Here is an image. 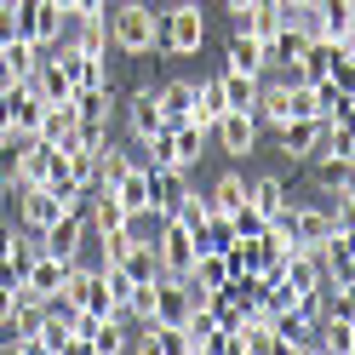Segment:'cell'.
<instances>
[{
	"label": "cell",
	"mask_w": 355,
	"mask_h": 355,
	"mask_svg": "<svg viewBox=\"0 0 355 355\" xmlns=\"http://www.w3.org/2000/svg\"><path fill=\"white\" fill-rule=\"evenodd\" d=\"M235 29L241 35H252V40H263V46H270V40L281 35V0H252L247 12L235 17Z\"/></svg>",
	"instance_id": "cell-14"
},
{
	"label": "cell",
	"mask_w": 355,
	"mask_h": 355,
	"mask_svg": "<svg viewBox=\"0 0 355 355\" xmlns=\"http://www.w3.org/2000/svg\"><path fill=\"white\" fill-rule=\"evenodd\" d=\"M224 6H230V17H241V12H247V6H252V0H224Z\"/></svg>",
	"instance_id": "cell-36"
},
{
	"label": "cell",
	"mask_w": 355,
	"mask_h": 355,
	"mask_svg": "<svg viewBox=\"0 0 355 355\" xmlns=\"http://www.w3.org/2000/svg\"><path fill=\"white\" fill-rule=\"evenodd\" d=\"M207 201H212L218 212H235L241 201H247V178H241V172H224V178L212 184V195H207Z\"/></svg>",
	"instance_id": "cell-28"
},
{
	"label": "cell",
	"mask_w": 355,
	"mask_h": 355,
	"mask_svg": "<svg viewBox=\"0 0 355 355\" xmlns=\"http://www.w3.org/2000/svg\"><path fill=\"white\" fill-rule=\"evenodd\" d=\"M155 103H161V121H166V126L189 121V109H195V80H166V86H155Z\"/></svg>",
	"instance_id": "cell-17"
},
{
	"label": "cell",
	"mask_w": 355,
	"mask_h": 355,
	"mask_svg": "<svg viewBox=\"0 0 355 355\" xmlns=\"http://www.w3.org/2000/svg\"><path fill=\"white\" fill-rule=\"evenodd\" d=\"M69 24H75V35H63V40H75L86 58H109V24L103 17H69Z\"/></svg>",
	"instance_id": "cell-22"
},
{
	"label": "cell",
	"mask_w": 355,
	"mask_h": 355,
	"mask_svg": "<svg viewBox=\"0 0 355 355\" xmlns=\"http://www.w3.org/2000/svg\"><path fill=\"white\" fill-rule=\"evenodd\" d=\"M86 349H92V355H121V349H126V321H121V315L98 321L92 338H86Z\"/></svg>",
	"instance_id": "cell-26"
},
{
	"label": "cell",
	"mask_w": 355,
	"mask_h": 355,
	"mask_svg": "<svg viewBox=\"0 0 355 355\" xmlns=\"http://www.w3.org/2000/svg\"><path fill=\"white\" fill-rule=\"evenodd\" d=\"M0 138H12V103L0 98Z\"/></svg>",
	"instance_id": "cell-35"
},
{
	"label": "cell",
	"mask_w": 355,
	"mask_h": 355,
	"mask_svg": "<svg viewBox=\"0 0 355 355\" xmlns=\"http://www.w3.org/2000/svg\"><path fill=\"white\" fill-rule=\"evenodd\" d=\"M121 270L132 286H149V281H161V252H155V241H132L126 258H121Z\"/></svg>",
	"instance_id": "cell-16"
},
{
	"label": "cell",
	"mask_w": 355,
	"mask_h": 355,
	"mask_svg": "<svg viewBox=\"0 0 355 355\" xmlns=\"http://www.w3.org/2000/svg\"><path fill=\"white\" fill-rule=\"evenodd\" d=\"M263 224H270V218H263L252 201H241V207L230 212V230H235V241H252V235H263Z\"/></svg>",
	"instance_id": "cell-29"
},
{
	"label": "cell",
	"mask_w": 355,
	"mask_h": 355,
	"mask_svg": "<svg viewBox=\"0 0 355 355\" xmlns=\"http://www.w3.org/2000/svg\"><path fill=\"white\" fill-rule=\"evenodd\" d=\"M161 126H166V121H161V103H155V86H138L132 103H126V132H132L138 144H149Z\"/></svg>",
	"instance_id": "cell-11"
},
{
	"label": "cell",
	"mask_w": 355,
	"mask_h": 355,
	"mask_svg": "<svg viewBox=\"0 0 355 355\" xmlns=\"http://www.w3.org/2000/svg\"><path fill=\"white\" fill-rule=\"evenodd\" d=\"M315 184L327 195L338 189V184H349V161H344V155H321V161H315Z\"/></svg>",
	"instance_id": "cell-30"
},
{
	"label": "cell",
	"mask_w": 355,
	"mask_h": 355,
	"mask_svg": "<svg viewBox=\"0 0 355 355\" xmlns=\"http://www.w3.org/2000/svg\"><path fill=\"white\" fill-rule=\"evenodd\" d=\"M247 201H252L263 218H275V212L286 207V184H281V178H258V184H247Z\"/></svg>",
	"instance_id": "cell-27"
},
{
	"label": "cell",
	"mask_w": 355,
	"mask_h": 355,
	"mask_svg": "<svg viewBox=\"0 0 355 355\" xmlns=\"http://www.w3.org/2000/svg\"><path fill=\"white\" fill-rule=\"evenodd\" d=\"M58 212H63V201H58V195H52L46 184H29V189H17V224H24L29 235H40V230H46Z\"/></svg>",
	"instance_id": "cell-9"
},
{
	"label": "cell",
	"mask_w": 355,
	"mask_h": 355,
	"mask_svg": "<svg viewBox=\"0 0 355 355\" xmlns=\"http://www.w3.org/2000/svg\"><path fill=\"white\" fill-rule=\"evenodd\" d=\"M155 252H161V275H189L201 241H195V230L172 212V218H161V230H155Z\"/></svg>",
	"instance_id": "cell-5"
},
{
	"label": "cell",
	"mask_w": 355,
	"mask_h": 355,
	"mask_svg": "<svg viewBox=\"0 0 355 355\" xmlns=\"http://www.w3.org/2000/svg\"><path fill=\"white\" fill-rule=\"evenodd\" d=\"M0 201H6V178H0Z\"/></svg>",
	"instance_id": "cell-37"
},
{
	"label": "cell",
	"mask_w": 355,
	"mask_h": 355,
	"mask_svg": "<svg viewBox=\"0 0 355 355\" xmlns=\"http://www.w3.org/2000/svg\"><path fill=\"white\" fill-rule=\"evenodd\" d=\"M230 69H247V75H263L270 69V46L263 40H252V35H230Z\"/></svg>",
	"instance_id": "cell-20"
},
{
	"label": "cell",
	"mask_w": 355,
	"mask_h": 355,
	"mask_svg": "<svg viewBox=\"0 0 355 355\" xmlns=\"http://www.w3.org/2000/svg\"><path fill=\"white\" fill-rule=\"evenodd\" d=\"M35 138L46 144V149H75V144H80V109H75V98H69V103H46Z\"/></svg>",
	"instance_id": "cell-8"
},
{
	"label": "cell",
	"mask_w": 355,
	"mask_h": 355,
	"mask_svg": "<svg viewBox=\"0 0 355 355\" xmlns=\"http://www.w3.org/2000/svg\"><path fill=\"white\" fill-rule=\"evenodd\" d=\"M103 24H109V46L121 58L161 52V17H155V6H144V0H109Z\"/></svg>",
	"instance_id": "cell-1"
},
{
	"label": "cell",
	"mask_w": 355,
	"mask_h": 355,
	"mask_svg": "<svg viewBox=\"0 0 355 355\" xmlns=\"http://www.w3.org/2000/svg\"><path fill=\"white\" fill-rule=\"evenodd\" d=\"M109 189H115V201H121L126 212H149V172H144V161H132Z\"/></svg>",
	"instance_id": "cell-18"
},
{
	"label": "cell",
	"mask_w": 355,
	"mask_h": 355,
	"mask_svg": "<svg viewBox=\"0 0 355 355\" xmlns=\"http://www.w3.org/2000/svg\"><path fill=\"white\" fill-rule=\"evenodd\" d=\"M17 247V224H6V218H0V258H6Z\"/></svg>",
	"instance_id": "cell-33"
},
{
	"label": "cell",
	"mask_w": 355,
	"mask_h": 355,
	"mask_svg": "<svg viewBox=\"0 0 355 355\" xmlns=\"http://www.w3.org/2000/svg\"><path fill=\"white\" fill-rule=\"evenodd\" d=\"M144 172H149V212H155V218H172L178 207L189 201L184 166H144Z\"/></svg>",
	"instance_id": "cell-6"
},
{
	"label": "cell",
	"mask_w": 355,
	"mask_h": 355,
	"mask_svg": "<svg viewBox=\"0 0 355 355\" xmlns=\"http://www.w3.org/2000/svg\"><path fill=\"white\" fill-rule=\"evenodd\" d=\"M224 109H230V103H224V86H218V75H212V80H201V86H195V109H189V121L201 126L207 138H212V121L224 115Z\"/></svg>",
	"instance_id": "cell-19"
},
{
	"label": "cell",
	"mask_w": 355,
	"mask_h": 355,
	"mask_svg": "<svg viewBox=\"0 0 355 355\" xmlns=\"http://www.w3.org/2000/svg\"><path fill=\"white\" fill-rule=\"evenodd\" d=\"M309 98H315V115L321 121H349V109H355L349 80H338V75H315V80H309Z\"/></svg>",
	"instance_id": "cell-10"
},
{
	"label": "cell",
	"mask_w": 355,
	"mask_h": 355,
	"mask_svg": "<svg viewBox=\"0 0 355 355\" xmlns=\"http://www.w3.org/2000/svg\"><path fill=\"white\" fill-rule=\"evenodd\" d=\"M212 138L224 155H252L258 149V115L252 109H224V115L212 121Z\"/></svg>",
	"instance_id": "cell-7"
},
{
	"label": "cell",
	"mask_w": 355,
	"mask_h": 355,
	"mask_svg": "<svg viewBox=\"0 0 355 355\" xmlns=\"http://www.w3.org/2000/svg\"><path fill=\"white\" fill-rule=\"evenodd\" d=\"M12 309H17V286H0V332L12 327Z\"/></svg>",
	"instance_id": "cell-32"
},
{
	"label": "cell",
	"mask_w": 355,
	"mask_h": 355,
	"mask_svg": "<svg viewBox=\"0 0 355 355\" xmlns=\"http://www.w3.org/2000/svg\"><path fill=\"white\" fill-rule=\"evenodd\" d=\"M12 17H17V35H29L40 52L58 46L63 29H69V12H63L58 0H17V12H12Z\"/></svg>",
	"instance_id": "cell-4"
},
{
	"label": "cell",
	"mask_w": 355,
	"mask_h": 355,
	"mask_svg": "<svg viewBox=\"0 0 355 355\" xmlns=\"http://www.w3.org/2000/svg\"><path fill=\"white\" fill-rule=\"evenodd\" d=\"M24 86H29V92H35L40 103H69V98H75V86H69V75H63V69H58V63H52L46 52H40V63H35V75H29Z\"/></svg>",
	"instance_id": "cell-12"
},
{
	"label": "cell",
	"mask_w": 355,
	"mask_h": 355,
	"mask_svg": "<svg viewBox=\"0 0 355 355\" xmlns=\"http://www.w3.org/2000/svg\"><path fill=\"white\" fill-rule=\"evenodd\" d=\"M109 0H69V17H103Z\"/></svg>",
	"instance_id": "cell-31"
},
{
	"label": "cell",
	"mask_w": 355,
	"mask_h": 355,
	"mask_svg": "<svg viewBox=\"0 0 355 355\" xmlns=\"http://www.w3.org/2000/svg\"><path fill=\"white\" fill-rule=\"evenodd\" d=\"M0 63H6V69L17 75V86H24V80L35 75V63H40V46H35L29 35H12V40H6V52H0Z\"/></svg>",
	"instance_id": "cell-23"
},
{
	"label": "cell",
	"mask_w": 355,
	"mask_h": 355,
	"mask_svg": "<svg viewBox=\"0 0 355 355\" xmlns=\"http://www.w3.org/2000/svg\"><path fill=\"white\" fill-rule=\"evenodd\" d=\"M46 166H52V149L40 144V138H24V144H17V178H12V189L40 184V178H46Z\"/></svg>",
	"instance_id": "cell-15"
},
{
	"label": "cell",
	"mask_w": 355,
	"mask_h": 355,
	"mask_svg": "<svg viewBox=\"0 0 355 355\" xmlns=\"http://www.w3.org/2000/svg\"><path fill=\"white\" fill-rule=\"evenodd\" d=\"M218 86H224V103L230 109H252V98H258V75L230 69V63H224V75H218Z\"/></svg>",
	"instance_id": "cell-25"
},
{
	"label": "cell",
	"mask_w": 355,
	"mask_h": 355,
	"mask_svg": "<svg viewBox=\"0 0 355 355\" xmlns=\"http://www.w3.org/2000/svg\"><path fill=\"white\" fill-rule=\"evenodd\" d=\"M6 103H12V132H17V138H35V132H40V115H46V103H40L29 86H17Z\"/></svg>",
	"instance_id": "cell-21"
},
{
	"label": "cell",
	"mask_w": 355,
	"mask_h": 355,
	"mask_svg": "<svg viewBox=\"0 0 355 355\" xmlns=\"http://www.w3.org/2000/svg\"><path fill=\"white\" fill-rule=\"evenodd\" d=\"M12 92H17V75L6 69V63H0V98H12Z\"/></svg>",
	"instance_id": "cell-34"
},
{
	"label": "cell",
	"mask_w": 355,
	"mask_h": 355,
	"mask_svg": "<svg viewBox=\"0 0 355 355\" xmlns=\"http://www.w3.org/2000/svg\"><path fill=\"white\" fill-rule=\"evenodd\" d=\"M315 138H321V121L315 115H298V121H281L275 126V149L293 155V161H304V155L315 149Z\"/></svg>",
	"instance_id": "cell-13"
},
{
	"label": "cell",
	"mask_w": 355,
	"mask_h": 355,
	"mask_svg": "<svg viewBox=\"0 0 355 355\" xmlns=\"http://www.w3.org/2000/svg\"><path fill=\"white\" fill-rule=\"evenodd\" d=\"M201 46H207V12L195 6V0L172 6V12L161 17V52H172V58H195Z\"/></svg>",
	"instance_id": "cell-3"
},
{
	"label": "cell",
	"mask_w": 355,
	"mask_h": 355,
	"mask_svg": "<svg viewBox=\"0 0 355 355\" xmlns=\"http://www.w3.org/2000/svg\"><path fill=\"white\" fill-rule=\"evenodd\" d=\"M46 58L58 63L63 75H69L75 92H115V75H109V58H86L75 40H58V46H46Z\"/></svg>",
	"instance_id": "cell-2"
},
{
	"label": "cell",
	"mask_w": 355,
	"mask_h": 355,
	"mask_svg": "<svg viewBox=\"0 0 355 355\" xmlns=\"http://www.w3.org/2000/svg\"><path fill=\"white\" fill-rule=\"evenodd\" d=\"M172 132V149H178V166H195V161H201V149H207V132L201 126H195V121H178V126H166Z\"/></svg>",
	"instance_id": "cell-24"
}]
</instances>
